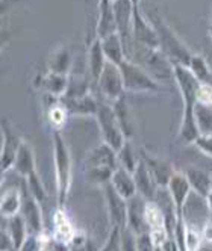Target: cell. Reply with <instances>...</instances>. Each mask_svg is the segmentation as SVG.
<instances>
[{
  "instance_id": "obj_39",
  "label": "cell",
  "mask_w": 212,
  "mask_h": 251,
  "mask_svg": "<svg viewBox=\"0 0 212 251\" xmlns=\"http://www.w3.org/2000/svg\"><path fill=\"white\" fill-rule=\"evenodd\" d=\"M206 204H208V207H209V210L212 212V191L208 194V197H206Z\"/></svg>"
},
{
  "instance_id": "obj_23",
  "label": "cell",
  "mask_w": 212,
  "mask_h": 251,
  "mask_svg": "<svg viewBox=\"0 0 212 251\" xmlns=\"http://www.w3.org/2000/svg\"><path fill=\"white\" fill-rule=\"evenodd\" d=\"M144 162L147 164L155 182L158 183L159 188H167L170 180L174 176V171L171 168V165L165 160H161V159H155V157H150V156H144Z\"/></svg>"
},
{
  "instance_id": "obj_40",
  "label": "cell",
  "mask_w": 212,
  "mask_h": 251,
  "mask_svg": "<svg viewBox=\"0 0 212 251\" xmlns=\"http://www.w3.org/2000/svg\"><path fill=\"white\" fill-rule=\"evenodd\" d=\"M132 3H133L135 8H138L139 6V0H132Z\"/></svg>"
},
{
  "instance_id": "obj_13",
  "label": "cell",
  "mask_w": 212,
  "mask_h": 251,
  "mask_svg": "<svg viewBox=\"0 0 212 251\" xmlns=\"http://www.w3.org/2000/svg\"><path fill=\"white\" fill-rule=\"evenodd\" d=\"M112 8L115 14L118 33L121 35L123 41H125V38L132 32L135 6L132 3V0H112Z\"/></svg>"
},
{
  "instance_id": "obj_29",
  "label": "cell",
  "mask_w": 212,
  "mask_h": 251,
  "mask_svg": "<svg viewBox=\"0 0 212 251\" xmlns=\"http://www.w3.org/2000/svg\"><path fill=\"white\" fill-rule=\"evenodd\" d=\"M22 210V194L17 189H11L9 192L3 194L2 199V215L3 218H12L19 215Z\"/></svg>"
},
{
  "instance_id": "obj_5",
  "label": "cell",
  "mask_w": 212,
  "mask_h": 251,
  "mask_svg": "<svg viewBox=\"0 0 212 251\" xmlns=\"http://www.w3.org/2000/svg\"><path fill=\"white\" fill-rule=\"evenodd\" d=\"M120 71L125 83V91L131 93H156L159 85L139 65L131 62L128 58L120 64Z\"/></svg>"
},
{
  "instance_id": "obj_18",
  "label": "cell",
  "mask_w": 212,
  "mask_h": 251,
  "mask_svg": "<svg viewBox=\"0 0 212 251\" xmlns=\"http://www.w3.org/2000/svg\"><path fill=\"white\" fill-rule=\"evenodd\" d=\"M111 185L114 186V189H115L125 200H131L132 197H135V195L138 194L133 174H132L131 171H128L126 168L120 167V165H118V168L114 171Z\"/></svg>"
},
{
  "instance_id": "obj_37",
  "label": "cell",
  "mask_w": 212,
  "mask_h": 251,
  "mask_svg": "<svg viewBox=\"0 0 212 251\" xmlns=\"http://www.w3.org/2000/svg\"><path fill=\"white\" fill-rule=\"evenodd\" d=\"M19 251H41L37 236H33V235L32 236H27L26 242L23 244V247Z\"/></svg>"
},
{
  "instance_id": "obj_15",
  "label": "cell",
  "mask_w": 212,
  "mask_h": 251,
  "mask_svg": "<svg viewBox=\"0 0 212 251\" xmlns=\"http://www.w3.org/2000/svg\"><path fill=\"white\" fill-rule=\"evenodd\" d=\"M68 83H70L68 76L50 73V71H47V73L43 76H38L37 80H35V86H38L44 93H47L52 97H56V99L67 94Z\"/></svg>"
},
{
  "instance_id": "obj_38",
  "label": "cell",
  "mask_w": 212,
  "mask_h": 251,
  "mask_svg": "<svg viewBox=\"0 0 212 251\" xmlns=\"http://www.w3.org/2000/svg\"><path fill=\"white\" fill-rule=\"evenodd\" d=\"M203 238L206 239V241H212V223H208V224H205V227H203Z\"/></svg>"
},
{
  "instance_id": "obj_33",
  "label": "cell",
  "mask_w": 212,
  "mask_h": 251,
  "mask_svg": "<svg viewBox=\"0 0 212 251\" xmlns=\"http://www.w3.org/2000/svg\"><path fill=\"white\" fill-rule=\"evenodd\" d=\"M68 115V111H67V107L64 106V103H55L53 104L50 109H49V118L52 121V124L55 126V127H61V126L65 123V118ZM59 130V129H58Z\"/></svg>"
},
{
  "instance_id": "obj_6",
  "label": "cell",
  "mask_w": 212,
  "mask_h": 251,
  "mask_svg": "<svg viewBox=\"0 0 212 251\" xmlns=\"http://www.w3.org/2000/svg\"><path fill=\"white\" fill-rule=\"evenodd\" d=\"M97 86L102 91V94L112 101H115L120 97L125 96V83H123V76H121L120 67L109 62V61L106 62V67H105L103 73L97 82Z\"/></svg>"
},
{
  "instance_id": "obj_4",
  "label": "cell",
  "mask_w": 212,
  "mask_h": 251,
  "mask_svg": "<svg viewBox=\"0 0 212 251\" xmlns=\"http://www.w3.org/2000/svg\"><path fill=\"white\" fill-rule=\"evenodd\" d=\"M96 118L99 123L100 132H102L103 142H106V144H108L109 147H112L118 153L121 150V147L126 144L128 138L121 129L114 107L109 104H99V109L96 112Z\"/></svg>"
},
{
  "instance_id": "obj_7",
  "label": "cell",
  "mask_w": 212,
  "mask_h": 251,
  "mask_svg": "<svg viewBox=\"0 0 212 251\" xmlns=\"http://www.w3.org/2000/svg\"><path fill=\"white\" fill-rule=\"evenodd\" d=\"M132 35L139 44H143L149 50H153V51L161 50V41H159L158 32L155 26L144 19V15H141L139 6L135 8V12H133Z\"/></svg>"
},
{
  "instance_id": "obj_20",
  "label": "cell",
  "mask_w": 212,
  "mask_h": 251,
  "mask_svg": "<svg viewBox=\"0 0 212 251\" xmlns=\"http://www.w3.org/2000/svg\"><path fill=\"white\" fill-rule=\"evenodd\" d=\"M62 103L72 115H96L99 109L96 99L90 93L80 97H67Z\"/></svg>"
},
{
  "instance_id": "obj_14",
  "label": "cell",
  "mask_w": 212,
  "mask_h": 251,
  "mask_svg": "<svg viewBox=\"0 0 212 251\" xmlns=\"http://www.w3.org/2000/svg\"><path fill=\"white\" fill-rule=\"evenodd\" d=\"M93 167H109L117 170L118 168L117 151L106 144V142L97 146L85 157V168H93Z\"/></svg>"
},
{
  "instance_id": "obj_25",
  "label": "cell",
  "mask_w": 212,
  "mask_h": 251,
  "mask_svg": "<svg viewBox=\"0 0 212 251\" xmlns=\"http://www.w3.org/2000/svg\"><path fill=\"white\" fill-rule=\"evenodd\" d=\"M14 168L17 170V173H19L20 176H23L25 178L35 171L33 150H32V147L27 144L26 141L22 142V146L19 149V153H17L15 162H14Z\"/></svg>"
},
{
  "instance_id": "obj_10",
  "label": "cell",
  "mask_w": 212,
  "mask_h": 251,
  "mask_svg": "<svg viewBox=\"0 0 212 251\" xmlns=\"http://www.w3.org/2000/svg\"><path fill=\"white\" fill-rule=\"evenodd\" d=\"M2 171L5 173L11 167H14L17 153L22 146L23 139H20L19 135H15V132L11 129V124H8L5 120L2 121Z\"/></svg>"
},
{
  "instance_id": "obj_11",
  "label": "cell",
  "mask_w": 212,
  "mask_h": 251,
  "mask_svg": "<svg viewBox=\"0 0 212 251\" xmlns=\"http://www.w3.org/2000/svg\"><path fill=\"white\" fill-rule=\"evenodd\" d=\"M132 174H133V178H135V185H136L138 194L143 197L144 200H149V201L155 200L159 186L155 182V178H153L147 164L144 162V159L139 160L135 171Z\"/></svg>"
},
{
  "instance_id": "obj_31",
  "label": "cell",
  "mask_w": 212,
  "mask_h": 251,
  "mask_svg": "<svg viewBox=\"0 0 212 251\" xmlns=\"http://www.w3.org/2000/svg\"><path fill=\"white\" fill-rule=\"evenodd\" d=\"M26 183H27V191L32 194L33 199L43 206L44 201L47 200V194H46V189L40 180V177L37 176V171H33L30 176L26 177Z\"/></svg>"
},
{
  "instance_id": "obj_24",
  "label": "cell",
  "mask_w": 212,
  "mask_h": 251,
  "mask_svg": "<svg viewBox=\"0 0 212 251\" xmlns=\"http://www.w3.org/2000/svg\"><path fill=\"white\" fill-rule=\"evenodd\" d=\"M188 182L191 185V189L202 195V197H208V194L212 191V178L208 173H205L203 170H199V168H189L186 170L185 173Z\"/></svg>"
},
{
  "instance_id": "obj_28",
  "label": "cell",
  "mask_w": 212,
  "mask_h": 251,
  "mask_svg": "<svg viewBox=\"0 0 212 251\" xmlns=\"http://www.w3.org/2000/svg\"><path fill=\"white\" fill-rule=\"evenodd\" d=\"M114 111H115V115L120 121V126L123 132H125L126 138H129L133 132V126H132V120H131V111H129V106L126 103V99L125 96L120 97L118 100L114 101Z\"/></svg>"
},
{
  "instance_id": "obj_12",
  "label": "cell",
  "mask_w": 212,
  "mask_h": 251,
  "mask_svg": "<svg viewBox=\"0 0 212 251\" xmlns=\"http://www.w3.org/2000/svg\"><path fill=\"white\" fill-rule=\"evenodd\" d=\"M146 207L147 203L141 195H135L131 200H128V227L135 235H143L144 227H147Z\"/></svg>"
},
{
  "instance_id": "obj_36",
  "label": "cell",
  "mask_w": 212,
  "mask_h": 251,
  "mask_svg": "<svg viewBox=\"0 0 212 251\" xmlns=\"http://www.w3.org/2000/svg\"><path fill=\"white\" fill-rule=\"evenodd\" d=\"M194 144H196L205 154L212 157V135H200Z\"/></svg>"
},
{
  "instance_id": "obj_9",
  "label": "cell",
  "mask_w": 212,
  "mask_h": 251,
  "mask_svg": "<svg viewBox=\"0 0 212 251\" xmlns=\"http://www.w3.org/2000/svg\"><path fill=\"white\" fill-rule=\"evenodd\" d=\"M22 217L25 218L29 231L40 235L43 230V213H41V204L33 199L32 194L25 189L22 195Z\"/></svg>"
},
{
  "instance_id": "obj_32",
  "label": "cell",
  "mask_w": 212,
  "mask_h": 251,
  "mask_svg": "<svg viewBox=\"0 0 212 251\" xmlns=\"http://www.w3.org/2000/svg\"><path fill=\"white\" fill-rule=\"evenodd\" d=\"M117 157H118V165L123 167V168H126L128 171L133 173L136 165L139 160L135 159V154H133V149L131 146V142L126 141V144L121 147V150L117 153Z\"/></svg>"
},
{
  "instance_id": "obj_1",
  "label": "cell",
  "mask_w": 212,
  "mask_h": 251,
  "mask_svg": "<svg viewBox=\"0 0 212 251\" xmlns=\"http://www.w3.org/2000/svg\"><path fill=\"white\" fill-rule=\"evenodd\" d=\"M171 70L184 99V117L179 130V139L185 144H194L202 135L196 120V106L199 103V89L202 83L185 65L171 64Z\"/></svg>"
},
{
  "instance_id": "obj_2",
  "label": "cell",
  "mask_w": 212,
  "mask_h": 251,
  "mask_svg": "<svg viewBox=\"0 0 212 251\" xmlns=\"http://www.w3.org/2000/svg\"><path fill=\"white\" fill-rule=\"evenodd\" d=\"M53 157H55L56 170L58 203L59 207H64L70 186H72V156H70L68 147L58 129L53 130Z\"/></svg>"
},
{
  "instance_id": "obj_17",
  "label": "cell",
  "mask_w": 212,
  "mask_h": 251,
  "mask_svg": "<svg viewBox=\"0 0 212 251\" xmlns=\"http://www.w3.org/2000/svg\"><path fill=\"white\" fill-rule=\"evenodd\" d=\"M167 188H168V192H170L171 199H173V203L176 206V210H178V215H179V217H182L184 206H185L188 197L191 194V185L188 182L186 176L174 174Z\"/></svg>"
},
{
  "instance_id": "obj_35",
  "label": "cell",
  "mask_w": 212,
  "mask_h": 251,
  "mask_svg": "<svg viewBox=\"0 0 212 251\" xmlns=\"http://www.w3.org/2000/svg\"><path fill=\"white\" fill-rule=\"evenodd\" d=\"M156 245L152 239L150 233L136 235V251H155Z\"/></svg>"
},
{
  "instance_id": "obj_3",
  "label": "cell",
  "mask_w": 212,
  "mask_h": 251,
  "mask_svg": "<svg viewBox=\"0 0 212 251\" xmlns=\"http://www.w3.org/2000/svg\"><path fill=\"white\" fill-rule=\"evenodd\" d=\"M152 25L155 26L159 41H161V50L168 56L171 64H181L188 67L194 53L181 41V38L170 29V26L162 22L161 17H155Z\"/></svg>"
},
{
  "instance_id": "obj_16",
  "label": "cell",
  "mask_w": 212,
  "mask_h": 251,
  "mask_svg": "<svg viewBox=\"0 0 212 251\" xmlns=\"http://www.w3.org/2000/svg\"><path fill=\"white\" fill-rule=\"evenodd\" d=\"M117 22H115V14L112 8V0H100L99 2V22H97V29L96 38H105L108 35L117 33Z\"/></svg>"
},
{
  "instance_id": "obj_26",
  "label": "cell",
  "mask_w": 212,
  "mask_h": 251,
  "mask_svg": "<svg viewBox=\"0 0 212 251\" xmlns=\"http://www.w3.org/2000/svg\"><path fill=\"white\" fill-rule=\"evenodd\" d=\"M27 224L25 221V218L22 217V213L15 215L12 218H8V233L12 239L14 248L19 251L23 244L27 239Z\"/></svg>"
},
{
  "instance_id": "obj_30",
  "label": "cell",
  "mask_w": 212,
  "mask_h": 251,
  "mask_svg": "<svg viewBox=\"0 0 212 251\" xmlns=\"http://www.w3.org/2000/svg\"><path fill=\"white\" fill-rule=\"evenodd\" d=\"M114 171L115 170L109 168V167L85 168V177H86V180L93 185H105V183H111Z\"/></svg>"
},
{
  "instance_id": "obj_27",
  "label": "cell",
  "mask_w": 212,
  "mask_h": 251,
  "mask_svg": "<svg viewBox=\"0 0 212 251\" xmlns=\"http://www.w3.org/2000/svg\"><path fill=\"white\" fill-rule=\"evenodd\" d=\"M188 68L191 70V73L196 76V79L203 83V85H212V71L209 64L206 62V59L197 53H194Z\"/></svg>"
},
{
  "instance_id": "obj_8",
  "label": "cell",
  "mask_w": 212,
  "mask_h": 251,
  "mask_svg": "<svg viewBox=\"0 0 212 251\" xmlns=\"http://www.w3.org/2000/svg\"><path fill=\"white\" fill-rule=\"evenodd\" d=\"M106 201L112 226L118 230H125L128 227V200L123 199L111 183H106Z\"/></svg>"
},
{
  "instance_id": "obj_19",
  "label": "cell",
  "mask_w": 212,
  "mask_h": 251,
  "mask_svg": "<svg viewBox=\"0 0 212 251\" xmlns=\"http://www.w3.org/2000/svg\"><path fill=\"white\" fill-rule=\"evenodd\" d=\"M100 41H102V49H103L106 59L120 67V64L126 59L125 41H123L121 35L117 32V33H112V35H108V37L102 38Z\"/></svg>"
},
{
  "instance_id": "obj_34",
  "label": "cell",
  "mask_w": 212,
  "mask_h": 251,
  "mask_svg": "<svg viewBox=\"0 0 212 251\" xmlns=\"http://www.w3.org/2000/svg\"><path fill=\"white\" fill-rule=\"evenodd\" d=\"M133 235L135 233L129 227H126L125 230H120L121 251H136V238Z\"/></svg>"
},
{
  "instance_id": "obj_22",
  "label": "cell",
  "mask_w": 212,
  "mask_h": 251,
  "mask_svg": "<svg viewBox=\"0 0 212 251\" xmlns=\"http://www.w3.org/2000/svg\"><path fill=\"white\" fill-rule=\"evenodd\" d=\"M70 68H72V53L65 46H61L50 53L47 59V71L68 76Z\"/></svg>"
},
{
  "instance_id": "obj_42",
  "label": "cell",
  "mask_w": 212,
  "mask_h": 251,
  "mask_svg": "<svg viewBox=\"0 0 212 251\" xmlns=\"http://www.w3.org/2000/svg\"><path fill=\"white\" fill-rule=\"evenodd\" d=\"M41 251H46V250H41Z\"/></svg>"
},
{
  "instance_id": "obj_41",
  "label": "cell",
  "mask_w": 212,
  "mask_h": 251,
  "mask_svg": "<svg viewBox=\"0 0 212 251\" xmlns=\"http://www.w3.org/2000/svg\"><path fill=\"white\" fill-rule=\"evenodd\" d=\"M209 37H211V40H212V26L209 27Z\"/></svg>"
},
{
  "instance_id": "obj_21",
  "label": "cell",
  "mask_w": 212,
  "mask_h": 251,
  "mask_svg": "<svg viewBox=\"0 0 212 251\" xmlns=\"http://www.w3.org/2000/svg\"><path fill=\"white\" fill-rule=\"evenodd\" d=\"M106 59L103 49H102V41L99 38H96L93 41V44L90 46V50H88V70H90L91 79L94 80V83L99 82L103 70L106 67Z\"/></svg>"
}]
</instances>
